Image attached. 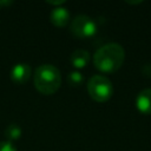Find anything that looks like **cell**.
<instances>
[{
	"label": "cell",
	"instance_id": "8992f818",
	"mask_svg": "<svg viewBox=\"0 0 151 151\" xmlns=\"http://www.w3.org/2000/svg\"><path fill=\"white\" fill-rule=\"evenodd\" d=\"M136 107L144 114H151V88H144L137 94Z\"/></svg>",
	"mask_w": 151,
	"mask_h": 151
},
{
	"label": "cell",
	"instance_id": "4fadbf2b",
	"mask_svg": "<svg viewBox=\"0 0 151 151\" xmlns=\"http://www.w3.org/2000/svg\"><path fill=\"white\" fill-rule=\"evenodd\" d=\"M47 4H50V5H55L57 7H59V5H64L66 1L65 0H59V1H46Z\"/></svg>",
	"mask_w": 151,
	"mask_h": 151
},
{
	"label": "cell",
	"instance_id": "9c48e42d",
	"mask_svg": "<svg viewBox=\"0 0 151 151\" xmlns=\"http://www.w3.org/2000/svg\"><path fill=\"white\" fill-rule=\"evenodd\" d=\"M5 136L7 137V140L9 142H13V140H17L21 137V127L15 124V123H12L9 124L6 130H5Z\"/></svg>",
	"mask_w": 151,
	"mask_h": 151
},
{
	"label": "cell",
	"instance_id": "6da1fadb",
	"mask_svg": "<svg viewBox=\"0 0 151 151\" xmlns=\"http://www.w3.org/2000/svg\"><path fill=\"white\" fill-rule=\"evenodd\" d=\"M125 59V51L118 42H109L99 47L93 55L96 68L101 72L111 73L120 68Z\"/></svg>",
	"mask_w": 151,
	"mask_h": 151
},
{
	"label": "cell",
	"instance_id": "5b68a950",
	"mask_svg": "<svg viewBox=\"0 0 151 151\" xmlns=\"http://www.w3.org/2000/svg\"><path fill=\"white\" fill-rule=\"evenodd\" d=\"M31 77V67L28 64L19 63L15 64L11 70V79L15 84H25Z\"/></svg>",
	"mask_w": 151,
	"mask_h": 151
},
{
	"label": "cell",
	"instance_id": "8fae6325",
	"mask_svg": "<svg viewBox=\"0 0 151 151\" xmlns=\"http://www.w3.org/2000/svg\"><path fill=\"white\" fill-rule=\"evenodd\" d=\"M0 151H17V146L13 144V142L2 140L0 142Z\"/></svg>",
	"mask_w": 151,
	"mask_h": 151
},
{
	"label": "cell",
	"instance_id": "7c38bea8",
	"mask_svg": "<svg viewBox=\"0 0 151 151\" xmlns=\"http://www.w3.org/2000/svg\"><path fill=\"white\" fill-rule=\"evenodd\" d=\"M142 71H143V73H144L145 76L150 77V76H151V65H149V64H147V65H144Z\"/></svg>",
	"mask_w": 151,
	"mask_h": 151
},
{
	"label": "cell",
	"instance_id": "7a4b0ae2",
	"mask_svg": "<svg viewBox=\"0 0 151 151\" xmlns=\"http://www.w3.org/2000/svg\"><path fill=\"white\" fill-rule=\"evenodd\" d=\"M34 87L41 94H53L61 85V74L58 67L51 64H42L34 71Z\"/></svg>",
	"mask_w": 151,
	"mask_h": 151
},
{
	"label": "cell",
	"instance_id": "52a82bcc",
	"mask_svg": "<svg viewBox=\"0 0 151 151\" xmlns=\"http://www.w3.org/2000/svg\"><path fill=\"white\" fill-rule=\"evenodd\" d=\"M50 20L55 27H65L70 20V12L65 7H54L51 11Z\"/></svg>",
	"mask_w": 151,
	"mask_h": 151
},
{
	"label": "cell",
	"instance_id": "ba28073f",
	"mask_svg": "<svg viewBox=\"0 0 151 151\" xmlns=\"http://www.w3.org/2000/svg\"><path fill=\"white\" fill-rule=\"evenodd\" d=\"M90 58H91V55H90L88 51L79 48V50H76V51L72 52V54L70 57V60H71V64L74 68L81 70L88 64Z\"/></svg>",
	"mask_w": 151,
	"mask_h": 151
},
{
	"label": "cell",
	"instance_id": "30bf717a",
	"mask_svg": "<svg viewBox=\"0 0 151 151\" xmlns=\"http://www.w3.org/2000/svg\"><path fill=\"white\" fill-rule=\"evenodd\" d=\"M67 80L71 86H79L83 83V74L79 71H72L67 76Z\"/></svg>",
	"mask_w": 151,
	"mask_h": 151
},
{
	"label": "cell",
	"instance_id": "277c9868",
	"mask_svg": "<svg viewBox=\"0 0 151 151\" xmlns=\"http://www.w3.org/2000/svg\"><path fill=\"white\" fill-rule=\"evenodd\" d=\"M70 29L74 37L79 39H86L93 37L97 33V24L88 15L79 14L72 20Z\"/></svg>",
	"mask_w": 151,
	"mask_h": 151
},
{
	"label": "cell",
	"instance_id": "3957f363",
	"mask_svg": "<svg viewBox=\"0 0 151 151\" xmlns=\"http://www.w3.org/2000/svg\"><path fill=\"white\" fill-rule=\"evenodd\" d=\"M87 92L93 100L104 103L112 97L113 85L107 77L103 74H94L87 81Z\"/></svg>",
	"mask_w": 151,
	"mask_h": 151
}]
</instances>
